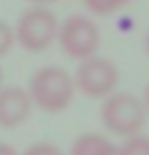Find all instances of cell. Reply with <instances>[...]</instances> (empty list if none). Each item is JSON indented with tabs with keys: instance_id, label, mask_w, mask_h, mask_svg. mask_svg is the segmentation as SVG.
Returning a JSON list of instances; mask_svg holds the SVG:
<instances>
[{
	"instance_id": "6da1fadb",
	"label": "cell",
	"mask_w": 149,
	"mask_h": 155,
	"mask_svg": "<svg viewBox=\"0 0 149 155\" xmlns=\"http://www.w3.org/2000/svg\"><path fill=\"white\" fill-rule=\"evenodd\" d=\"M74 82L68 71L56 65L42 67L30 79L28 96L44 112L65 110L74 98Z\"/></svg>"
},
{
	"instance_id": "7a4b0ae2",
	"label": "cell",
	"mask_w": 149,
	"mask_h": 155,
	"mask_svg": "<svg viewBox=\"0 0 149 155\" xmlns=\"http://www.w3.org/2000/svg\"><path fill=\"white\" fill-rule=\"evenodd\" d=\"M104 126L118 137L137 135L146 121V109L140 98L131 92H117L106 98L101 106Z\"/></svg>"
},
{
	"instance_id": "3957f363",
	"label": "cell",
	"mask_w": 149,
	"mask_h": 155,
	"mask_svg": "<svg viewBox=\"0 0 149 155\" xmlns=\"http://www.w3.org/2000/svg\"><path fill=\"white\" fill-rule=\"evenodd\" d=\"M58 19L51 11L44 6H33L19 16L12 31L14 39L23 50L39 53L51 45L58 36Z\"/></svg>"
},
{
	"instance_id": "277c9868",
	"label": "cell",
	"mask_w": 149,
	"mask_h": 155,
	"mask_svg": "<svg viewBox=\"0 0 149 155\" xmlns=\"http://www.w3.org/2000/svg\"><path fill=\"white\" fill-rule=\"evenodd\" d=\"M56 37L65 54L79 61L93 56L101 44V31L98 25L82 14L68 16L58 28Z\"/></svg>"
},
{
	"instance_id": "5b68a950",
	"label": "cell",
	"mask_w": 149,
	"mask_h": 155,
	"mask_svg": "<svg viewBox=\"0 0 149 155\" xmlns=\"http://www.w3.org/2000/svg\"><path fill=\"white\" fill-rule=\"evenodd\" d=\"M120 71L117 65L107 58L90 56L78 65L73 82L81 93L90 98H101L109 95L118 82Z\"/></svg>"
},
{
	"instance_id": "8992f818",
	"label": "cell",
	"mask_w": 149,
	"mask_h": 155,
	"mask_svg": "<svg viewBox=\"0 0 149 155\" xmlns=\"http://www.w3.org/2000/svg\"><path fill=\"white\" fill-rule=\"evenodd\" d=\"M28 92L19 85L0 88V127L16 129L28 120L31 113Z\"/></svg>"
},
{
	"instance_id": "52a82bcc",
	"label": "cell",
	"mask_w": 149,
	"mask_h": 155,
	"mask_svg": "<svg viewBox=\"0 0 149 155\" xmlns=\"http://www.w3.org/2000/svg\"><path fill=\"white\" fill-rule=\"evenodd\" d=\"M70 155H120V150L101 135L85 134L73 141Z\"/></svg>"
},
{
	"instance_id": "ba28073f",
	"label": "cell",
	"mask_w": 149,
	"mask_h": 155,
	"mask_svg": "<svg viewBox=\"0 0 149 155\" xmlns=\"http://www.w3.org/2000/svg\"><path fill=\"white\" fill-rule=\"evenodd\" d=\"M85 8L96 16H109L120 11L126 5H129L132 0H82Z\"/></svg>"
},
{
	"instance_id": "9c48e42d",
	"label": "cell",
	"mask_w": 149,
	"mask_h": 155,
	"mask_svg": "<svg viewBox=\"0 0 149 155\" xmlns=\"http://www.w3.org/2000/svg\"><path fill=\"white\" fill-rule=\"evenodd\" d=\"M118 150L120 155H149V138L141 135L129 137Z\"/></svg>"
},
{
	"instance_id": "30bf717a",
	"label": "cell",
	"mask_w": 149,
	"mask_h": 155,
	"mask_svg": "<svg viewBox=\"0 0 149 155\" xmlns=\"http://www.w3.org/2000/svg\"><path fill=\"white\" fill-rule=\"evenodd\" d=\"M16 39H14V31L9 25L3 20H0V58L5 56L8 51L12 48Z\"/></svg>"
},
{
	"instance_id": "8fae6325",
	"label": "cell",
	"mask_w": 149,
	"mask_h": 155,
	"mask_svg": "<svg viewBox=\"0 0 149 155\" xmlns=\"http://www.w3.org/2000/svg\"><path fill=\"white\" fill-rule=\"evenodd\" d=\"M23 155H64L62 150L51 143H36L30 146Z\"/></svg>"
},
{
	"instance_id": "7c38bea8",
	"label": "cell",
	"mask_w": 149,
	"mask_h": 155,
	"mask_svg": "<svg viewBox=\"0 0 149 155\" xmlns=\"http://www.w3.org/2000/svg\"><path fill=\"white\" fill-rule=\"evenodd\" d=\"M0 155H17V152L12 146L6 143H0Z\"/></svg>"
},
{
	"instance_id": "4fadbf2b",
	"label": "cell",
	"mask_w": 149,
	"mask_h": 155,
	"mask_svg": "<svg viewBox=\"0 0 149 155\" xmlns=\"http://www.w3.org/2000/svg\"><path fill=\"white\" fill-rule=\"evenodd\" d=\"M28 2L37 5V6H42V5H50V3H55L58 0H28Z\"/></svg>"
},
{
	"instance_id": "5bb4252c",
	"label": "cell",
	"mask_w": 149,
	"mask_h": 155,
	"mask_svg": "<svg viewBox=\"0 0 149 155\" xmlns=\"http://www.w3.org/2000/svg\"><path fill=\"white\" fill-rule=\"evenodd\" d=\"M144 109L149 112V82H147V85H146V88H144Z\"/></svg>"
},
{
	"instance_id": "9a60e30c",
	"label": "cell",
	"mask_w": 149,
	"mask_h": 155,
	"mask_svg": "<svg viewBox=\"0 0 149 155\" xmlns=\"http://www.w3.org/2000/svg\"><path fill=\"white\" fill-rule=\"evenodd\" d=\"M144 50H146V53L149 54V31H147V34L144 36Z\"/></svg>"
},
{
	"instance_id": "2e32d148",
	"label": "cell",
	"mask_w": 149,
	"mask_h": 155,
	"mask_svg": "<svg viewBox=\"0 0 149 155\" xmlns=\"http://www.w3.org/2000/svg\"><path fill=\"white\" fill-rule=\"evenodd\" d=\"M2 79H3V73H2V68H0V85H2Z\"/></svg>"
}]
</instances>
